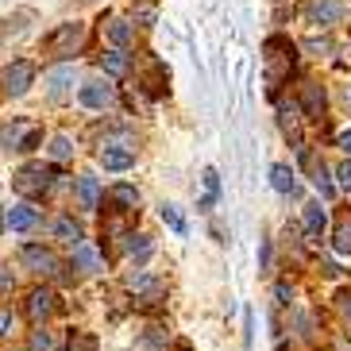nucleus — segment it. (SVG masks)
Listing matches in <instances>:
<instances>
[{
    "mask_svg": "<svg viewBox=\"0 0 351 351\" xmlns=\"http://www.w3.org/2000/svg\"><path fill=\"white\" fill-rule=\"evenodd\" d=\"M258 263H263V270L270 267V239H263V251H258Z\"/></svg>",
    "mask_w": 351,
    "mask_h": 351,
    "instance_id": "37",
    "label": "nucleus"
},
{
    "mask_svg": "<svg viewBox=\"0 0 351 351\" xmlns=\"http://www.w3.org/2000/svg\"><path fill=\"white\" fill-rule=\"evenodd\" d=\"M128 251H132V258L143 267L147 258H151V251H155V243H151L147 236H128Z\"/></svg>",
    "mask_w": 351,
    "mask_h": 351,
    "instance_id": "25",
    "label": "nucleus"
},
{
    "mask_svg": "<svg viewBox=\"0 0 351 351\" xmlns=\"http://www.w3.org/2000/svg\"><path fill=\"white\" fill-rule=\"evenodd\" d=\"M101 166H104V170H112V174H124V170H132V166H135V151L128 143H104Z\"/></svg>",
    "mask_w": 351,
    "mask_h": 351,
    "instance_id": "10",
    "label": "nucleus"
},
{
    "mask_svg": "<svg viewBox=\"0 0 351 351\" xmlns=\"http://www.w3.org/2000/svg\"><path fill=\"white\" fill-rule=\"evenodd\" d=\"M32 351H54V336L47 328L32 332Z\"/></svg>",
    "mask_w": 351,
    "mask_h": 351,
    "instance_id": "30",
    "label": "nucleus"
},
{
    "mask_svg": "<svg viewBox=\"0 0 351 351\" xmlns=\"http://www.w3.org/2000/svg\"><path fill=\"white\" fill-rule=\"evenodd\" d=\"M336 143H340L343 151H348V158H351V128H348V132H340V139H336Z\"/></svg>",
    "mask_w": 351,
    "mask_h": 351,
    "instance_id": "38",
    "label": "nucleus"
},
{
    "mask_svg": "<svg viewBox=\"0 0 351 351\" xmlns=\"http://www.w3.org/2000/svg\"><path fill=\"white\" fill-rule=\"evenodd\" d=\"M324 104H328L324 85H317V82L301 85V112H305V120H320V116H324Z\"/></svg>",
    "mask_w": 351,
    "mask_h": 351,
    "instance_id": "12",
    "label": "nucleus"
},
{
    "mask_svg": "<svg viewBox=\"0 0 351 351\" xmlns=\"http://www.w3.org/2000/svg\"><path fill=\"white\" fill-rule=\"evenodd\" d=\"M101 70H104V77H128V73H132V54L108 47V51L101 54Z\"/></svg>",
    "mask_w": 351,
    "mask_h": 351,
    "instance_id": "16",
    "label": "nucleus"
},
{
    "mask_svg": "<svg viewBox=\"0 0 351 351\" xmlns=\"http://www.w3.org/2000/svg\"><path fill=\"white\" fill-rule=\"evenodd\" d=\"M343 0H309L305 4V20L313 23V27H336V23L343 20Z\"/></svg>",
    "mask_w": 351,
    "mask_h": 351,
    "instance_id": "8",
    "label": "nucleus"
},
{
    "mask_svg": "<svg viewBox=\"0 0 351 351\" xmlns=\"http://www.w3.org/2000/svg\"><path fill=\"white\" fill-rule=\"evenodd\" d=\"M201 182H205V197H201V208H213V205H217V197H220V174L213 170V166H205Z\"/></svg>",
    "mask_w": 351,
    "mask_h": 351,
    "instance_id": "23",
    "label": "nucleus"
},
{
    "mask_svg": "<svg viewBox=\"0 0 351 351\" xmlns=\"http://www.w3.org/2000/svg\"><path fill=\"white\" fill-rule=\"evenodd\" d=\"M20 258H23V267L35 270V274H43V278H54V274L62 270V263L54 258V251L43 247V243H23V247H20Z\"/></svg>",
    "mask_w": 351,
    "mask_h": 351,
    "instance_id": "6",
    "label": "nucleus"
},
{
    "mask_svg": "<svg viewBox=\"0 0 351 351\" xmlns=\"http://www.w3.org/2000/svg\"><path fill=\"white\" fill-rule=\"evenodd\" d=\"M51 158H54V162L73 158V139H70V135H54V139H51Z\"/></svg>",
    "mask_w": 351,
    "mask_h": 351,
    "instance_id": "27",
    "label": "nucleus"
},
{
    "mask_svg": "<svg viewBox=\"0 0 351 351\" xmlns=\"http://www.w3.org/2000/svg\"><path fill=\"white\" fill-rule=\"evenodd\" d=\"M77 205H82L85 213H93V208L101 205V182H97L93 174H77Z\"/></svg>",
    "mask_w": 351,
    "mask_h": 351,
    "instance_id": "17",
    "label": "nucleus"
},
{
    "mask_svg": "<svg viewBox=\"0 0 351 351\" xmlns=\"http://www.w3.org/2000/svg\"><path fill=\"white\" fill-rule=\"evenodd\" d=\"M51 232H54V239H62V243H70V247H82V243H85L82 224H77L73 217H54Z\"/></svg>",
    "mask_w": 351,
    "mask_h": 351,
    "instance_id": "19",
    "label": "nucleus"
},
{
    "mask_svg": "<svg viewBox=\"0 0 351 351\" xmlns=\"http://www.w3.org/2000/svg\"><path fill=\"white\" fill-rule=\"evenodd\" d=\"M51 313H58V293L54 289H32L27 293V317L32 320H47Z\"/></svg>",
    "mask_w": 351,
    "mask_h": 351,
    "instance_id": "11",
    "label": "nucleus"
},
{
    "mask_svg": "<svg viewBox=\"0 0 351 351\" xmlns=\"http://www.w3.org/2000/svg\"><path fill=\"white\" fill-rule=\"evenodd\" d=\"M32 85H35V62L32 58H16L8 70L0 73V93L8 97V101H20Z\"/></svg>",
    "mask_w": 351,
    "mask_h": 351,
    "instance_id": "4",
    "label": "nucleus"
},
{
    "mask_svg": "<svg viewBox=\"0 0 351 351\" xmlns=\"http://www.w3.org/2000/svg\"><path fill=\"white\" fill-rule=\"evenodd\" d=\"M336 301H340V313H343V317H351V289H340V298H336Z\"/></svg>",
    "mask_w": 351,
    "mask_h": 351,
    "instance_id": "35",
    "label": "nucleus"
},
{
    "mask_svg": "<svg viewBox=\"0 0 351 351\" xmlns=\"http://www.w3.org/2000/svg\"><path fill=\"white\" fill-rule=\"evenodd\" d=\"M108 201H112L120 213H135V208H139V189L135 186H112L108 189Z\"/></svg>",
    "mask_w": 351,
    "mask_h": 351,
    "instance_id": "20",
    "label": "nucleus"
},
{
    "mask_svg": "<svg viewBox=\"0 0 351 351\" xmlns=\"http://www.w3.org/2000/svg\"><path fill=\"white\" fill-rule=\"evenodd\" d=\"M305 51H313V54H328V51H332V43H328V39H309V43H305Z\"/></svg>",
    "mask_w": 351,
    "mask_h": 351,
    "instance_id": "33",
    "label": "nucleus"
},
{
    "mask_svg": "<svg viewBox=\"0 0 351 351\" xmlns=\"http://www.w3.org/2000/svg\"><path fill=\"white\" fill-rule=\"evenodd\" d=\"M155 16H158L155 0H139V4L132 8V23H139V27H155Z\"/></svg>",
    "mask_w": 351,
    "mask_h": 351,
    "instance_id": "24",
    "label": "nucleus"
},
{
    "mask_svg": "<svg viewBox=\"0 0 351 351\" xmlns=\"http://www.w3.org/2000/svg\"><path fill=\"white\" fill-rule=\"evenodd\" d=\"M73 77H77L73 62H62V66H54V70H47V73H43L47 97H51V101H66V97L73 93Z\"/></svg>",
    "mask_w": 351,
    "mask_h": 351,
    "instance_id": "9",
    "label": "nucleus"
},
{
    "mask_svg": "<svg viewBox=\"0 0 351 351\" xmlns=\"http://www.w3.org/2000/svg\"><path fill=\"white\" fill-rule=\"evenodd\" d=\"M104 35H108V43H112L116 51H128V47H135V23L124 20V16H112V20L104 23Z\"/></svg>",
    "mask_w": 351,
    "mask_h": 351,
    "instance_id": "13",
    "label": "nucleus"
},
{
    "mask_svg": "<svg viewBox=\"0 0 351 351\" xmlns=\"http://www.w3.org/2000/svg\"><path fill=\"white\" fill-rule=\"evenodd\" d=\"M332 251H336V255H351V224L336 228V236H332Z\"/></svg>",
    "mask_w": 351,
    "mask_h": 351,
    "instance_id": "29",
    "label": "nucleus"
},
{
    "mask_svg": "<svg viewBox=\"0 0 351 351\" xmlns=\"http://www.w3.org/2000/svg\"><path fill=\"white\" fill-rule=\"evenodd\" d=\"M274 293H278V305H289V298H293V289H289L286 282H278V286H274Z\"/></svg>",
    "mask_w": 351,
    "mask_h": 351,
    "instance_id": "34",
    "label": "nucleus"
},
{
    "mask_svg": "<svg viewBox=\"0 0 351 351\" xmlns=\"http://www.w3.org/2000/svg\"><path fill=\"white\" fill-rule=\"evenodd\" d=\"M35 224H39V208L32 205H12L4 213V228H12V232H32Z\"/></svg>",
    "mask_w": 351,
    "mask_h": 351,
    "instance_id": "15",
    "label": "nucleus"
},
{
    "mask_svg": "<svg viewBox=\"0 0 351 351\" xmlns=\"http://www.w3.org/2000/svg\"><path fill=\"white\" fill-rule=\"evenodd\" d=\"M54 178H58V166L32 162V166H23V170H16L12 186H16V193H23V197H43V193L54 189Z\"/></svg>",
    "mask_w": 351,
    "mask_h": 351,
    "instance_id": "2",
    "label": "nucleus"
},
{
    "mask_svg": "<svg viewBox=\"0 0 351 351\" xmlns=\"http://www.w3.org/2000/svg\"><path fill=\"white\" fill-rule=\"evenodd\" d=\"M293 178H298V174H293L286 162H274V166H270V186L278 189V193H298V182H293Z\"/></svg>",
    "mask_w": 351,
    "mask_h": 351,
    "instance_id": "21",
    "label": "nucleus"
},
{
    "mask_svg": "<svg viewBox=\"0 0 351 351\" xmlns=\"http://www.w3.org/2000/svg\"><path fill=\"white\" fill-rule=\"evenodd\" d=\"M66 351H101L93 332H70V348Z\"/></svg>",
    "mask_w": 351,
    "mask_h": 351,
    "instance_id": "28",
    "label": "nucleus"
},
{
    "mask_svg": "<svg viewBox=\"0 0 351 351\" xmlns=\"http://www.w3.org/2000/svg\"><path fill=\"white\" fill-rule=\"evenodd\" d=\"M43 139V128L35 120H12L0 128V147L4 151H35Z\"/></svg>",
    "mask_w": 351,
    "mask_h": 351,
    "instance_id": "3",
    "label": "nucleus"
},
{
    "mask_svg": "<svg viewBox=\"0 0 351 351\" xmlns=\"http://www.w3.org/2000/svg\"><path fill=\"white\" fill-rule=\"evenodd\" d=\"M158 217H162V224L170 228V232H178V236H186V217L178 213V205H162V213H158Z\"/></svg>",
    "mask_w": 351,
    "mask_h": 351,
    "instance_id": "26",
    "label": "nucleus"
},
{
    "mask_svg": "<svg viewBox=\"0 0 351 351\" xmlns=\"http://www.w3.org/2000/svg\"><path fill=\"white\" fill-rule=\"evenodd\" d=\"M309 162H313V186L320 189V197H324V201H332L336 186H332V178H328V166H324V162H317L313 155H309Z\"/></svg>",
    "mask_w": 351,
    "mask_h": 351,
    "instance_id": "22",
    "label": "nucleus"
},
{
    "mask_svg": "<svg viewBox=\"0 0 351 351\" xmlns=\"http://www.w3.org/2000/svg\"><path fill=\"white\" fill-rule=\"evenodd\" d=\"M77 104L89 108V112H104V108H112L116 104V89L108 77H89V82L77 85Z\"/></svg>",
    "mask_w": 351,
    "mask_h": 351,
    "instance_id": "5",
    "label": "nucleus"
},
{
    "mask_svg": "<svg viewBox=\"0 0 351 351\" xmlns=\"http://www.w3.org/2000/svg\"><path fill=\"white\" fill-rule=\"evenodd\" d=\"M128 293H135V301L143 305V309H151V305H158L162 301V282L155 278V274H147V270H135V274H128Z\"/></svg>",
    "mask_w": 351,
    "mask_h": 351,
    "instance_id": "7",
    "label": "nucleus"
},
{
    "mask_svg": "<svg viewBox=\"0 0 351 351\" xmlns=\"http://www.w3.org/2000/svg\"><path fill=\"white\" fill-rule=\"evenodd\" d=\"M12 293V270H0V298Z\"/></svg>",
    "mask_w": 351,
    "mask_h": 351,
    "instance_id": "36",
    "label": "nucleus"
},
{
    "mask_svg": "<svg viewBox=\"0 0 351 351\" xmlns=\"http://www.w3.org/2000/svg\"><path fill=\"white\" fill-rule=\"evenodd\" d=\"M73 270H82V274H101L104 263H101V251L93 243H82V247H73Z\"/></svg>",
    "mask_w": 351,
    "mask_h": 351,
    "instance_id": "18",
    "label": "nucleus"
},
{
    "mask_svg": "<svg viewBox=\"0 0 351 351\" xmlns=\"http://www.w3.org/2000/svg\"><path fill=\"white\" fill-rule=\"evenodd\" d=\"M336 178H340V189H351V158H343L336 166Z\"/></svg>",
    "mask_w": 351,
    "mask_h": 351,
    "instance_id": "32",
    "label": "nucleus"
},
{
    "mask_svg": "<svg viewBox=\"0 0 351 351\" xmlns=\"http://www.w3.org/2000/svg\"><path fill=\"white\" fill-rule=\"evenodd\" d=\"M82 43H85V23L70 20V23H58V27L43 39V51L51 54V58H58V62H70L73 54L82 51Z\"/></svg>",
    "mask_w": 351,
    "mask_h": 351,
    "instance_id": "1",
    "label": "nucleus"
},
{
    "mask_svg": "<svg viewBox=\"0 0 351 351\" xmlns=\"http://www.w3.org/2000/svg\"><path fill=\"white\" fill-rule=\"evenodd\" d=\"M12 332H16V313H12V309H0V340H8Z\"/></svg>",
    "mask_w": 351,
    "mask_h": 351,
    "instance_id": "31",
    "label": "nucleus"
},
{
    "mask_svg": "<svg viewBox=\"0 0 351 351\" xmlns=\"http://www.w3.org/2000/svg\"><path fill=\"white\" fill-rule=\"evenodd\" d=\"M324 232H328V213L320 208V201H309L305 205V236H309V243H320Z\"/></svg>",
    "mask_w": 351,
    "mask_h": 351,
    "instance_id": "14",
    "label": "nucleus"
}]
</instances>
